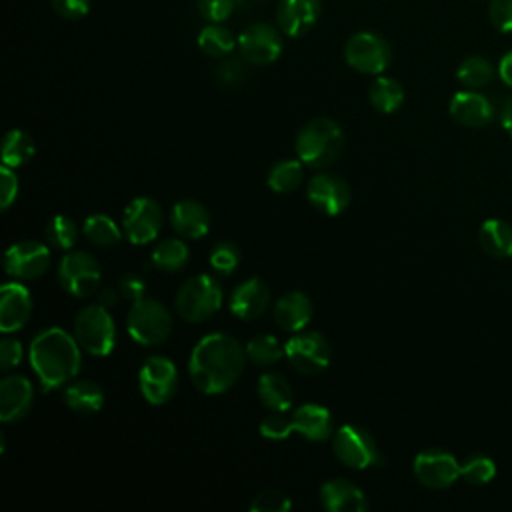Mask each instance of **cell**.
I'll return each instance as SVG.
<instances>
[{"label":"cell","instance_id":"obj_2","mask_svg":"<svg viewBox=\"0 0 512 512\" xmlns=\"http://www.w3.org/2000/svg\"><path fill=\"white\" fill-rule=\"evenodd\" d=\"M28 356L44 390L72 380L82 364L78 340L60 328L42 330L32 340Z\"/></svg>","mask_w":512,"mask_h":512},{"label":"cell","instance_id":"obj_49","mask_svg":"<svg viewBox=\"0 0 512 512\" xmlns=\"http://www.w3.org/2000/svg\"><path fill=\"white\" fill-rule=\"evenodd\" d=\"M498 76L506 86L512 88V50L506 52L498 64Z\"/></svg>","mask_w":512,"mask_h":512},{"label":"cell","instance_id":"obj_10","mask_svg":"<svg viewBox=\"0 0 512 512\" xmlns=\"http://www.w3.org/2000/svg\"><path fill=\"white\" fill-rule=\"evenodd\" d=\"M138 384L144 400L154 406L168 402L178 386L176 366L164 356H150L138 374Z\"/></svg>","mask_w":512,"mask_h":512},{"label":"cell","instance_id":"obj_15","mask_svg":"<svg viewBox=\"0 0 512 512\" xmlns=\"http://www.w3.org/2000/svg\"><path fill=\"white\" fill-rule=\"evenodd\" d=\"M50 264V252L42 242L24 240L12 244L4 254V268L16 280H32L44 274Z\"/></svg>","mask_w":512,"mask_h":512},{"label":"cell","instance_id":"obj_17","mask_svg":"<svg viewBox=\"0 0 512 512\" xmlns=\"http://www.w3.org/2000/svg\"><path fill=\"white\" fill-rule=\"evenodd\" d=\"M322 12V0H278L276 24L282 34L298 38L306 34Z\"/></svg>","mask_w":512,"mask_h":512},{"label":"cell","instance_id":"obj_47","mask_svg":"<svg viewBox=\"0 0 512 512\" xmlns=\"http://www.w3.org/2000/svg\"><path fill=\"white\" fill-rule=\"evenodd\" d=\"M22 360V344L14 338H2L0 342V368L10 370Z\"/></svg>","mask_w":512,"mask_h":512},{"label":"cell","instance_id":"obj_3","mask_svg":"<svg viewBox=\"0 0 512 512\" xmlns=\"http://www.w3.org/2000/svg\"><path fill=\"white\" fill-rule=\"evenodd\" d=\"M344 148L342 128L330 118H314L296 136V154L304 166L326 168Z\"/></svg>","mask_w":512,"mask_h":512},{"label":"cell","instance_id":"obj_25","mask_svg":"<svg viewBox=\"0 0 512 512\" xmlns=\"http://www.w3.org/2000/svg\"><path fill=\"white\" fill-rule=\"evenodd\" d=\"M294 432L310 442H322L332 436V416L320 404H302L292 414Z\"/></svg>","mask_w":512,"mask_h":512},{"label":"cell","instance_id":"obj_48","mask_svg":"<svg viewBox=\"0 0 512 512\" xmlns=\"http://www.w3.org/2000/svg\"><path fill=\"white\" fill-rule=\"evenodd\" d=\"M118 290L124 298L136 302L140 298H144V292H146V284L140 276L136 274H126L120 278V284H118Z\"/></svg>","mask_w":512,"mask_h":512},{"label":"cell","instance_id":"obj_46","mask_svg":"<svg viewBox=\"0 0 512 512\" xmlns=\"http://www.w3.org/2000/svg\"><path fill=\"white\" fill-rule=\"evenodd\" d=\"M18 194V178L12 174V170L8 166L0 168V204L2 210H6Z\"/></svg>","mask_w":512,"mask_h":512},{"label":"cell","instance_id":"obj_38","mask_svg":"<svg viewBox=\"0 0 512 512\" xmlns=\"http://www.w3.org/2000/svg\"><path fill=\"white\" fill-rule=\"evenodd\" d=\"M460 476L470 484H488L496 476V464L488 456H470L460 464Z\"/></svg>","mask_w":512,"mask_h":512},{"label":"cell","instance_id":"obj_9","mask_svg":"<svg viewBox=\"0 0 512 512\" xmlns=\"http://www.w3.org/2000/svg\"><path fill=\"white\" fill-rule=\"evenodd\" d=\"M58 282L72 296H90L100 286V264L88 252H70L60 260Z\"/></svg>","mask_w":512,"mask_h":512},{"label":"cell","instance_id":"obj_45","mask_svg":"<svg viewBox=\"0 0 512 512\" xmlns=\"http://www.w3.org/2000/svg\"><path fill=\"white\" fill-rule=\"evenodd\" d=\"M216 78L224 86H236L244 78L242 62L236 58H224V62H220L216 68Z\"/></svg>","mask_w":512,"mask_h":512},{"label":"cell","instance_id":"obj_22","mask_svg":"<svg viewBox=\"0 0 512 512\" xmlns=\"http://www.w3.org/2000/svg\"><path fill=\"white\" fill-rule=\"evenodd\" d=\"M320 502L330 512H362L368 508L364 492L348 480H328L320 488Z\"/></svg>","mask_w":512,"mask_h":512},{"label":"cell","instance_id":"obj_19","mask_svg":"<svg viewBox=\"0 0 512 512\" xmlns=\"http://www.w3.org/2000/svg\"><path fill=\"white\" fill-rule=\"evenodd\" d=\"M34 390L28 378L12 374L0 382V420L16 422L28 414L32 406Z\"/></svg>","mask_w":512,"mask_h":512},{"label":"cell","instance_id":"obj_51","mask_svg":"<svg viewBox=\"0 0 512 512\" xmlns=\"http://www.w3.org/2000/svg\"><path fill=\"white\" fill-rule=\"evenodd\" d=\"M500 120H502V126H504V130H506V132L512 136V96H510V98L504 102Z\"/></svg>","mask_w":512,"mask_h":512},{"label":"cell","instance_id":"obj_6","mask_svg":"<svg viewBox=\"0 0 512 512\" xmlns=\"http://www.w3.org/2000/svg\"><path fill=\"white\" fill-rule=\"evenodd\" d=\"M74 338L92 356H108L116 344V330L108 308L90 304L76 314Z\"/></svg>","mask_w":512,"mask_h":512},{"label":"cell","instance_id":"obj_27","mask_svg":"<svg viewBox=\"0 0 512 512\" xmlns=\"http://www.w3.org/2000/svg\"><path fill=\"white\" fill-rule=\"evenodd\" d=\"M64 402L70 410L78 414H92L102 408L104 392L92 380H78L64 390Z\"/></svg>","mask_w":512,"mask_h":512},{"label":"cell","instance_id":"obj_37","mask_svg":"<svg viewBox=\"0 0 512 512\" xmlns=\"http://www.w3.org/2000/svg\"><path fill=\"white\" fill-rule=\"evenodd\" d=\"M46 240L52 248L56 250H68L74 246L76 236H78V228L74 224L72 218L68 216H54L48 224H46Z\"/></svg>","mask_w":512,"mask_h":512},{"label":"cell","instance_id":"obj_26","mask_svg":"<svg viewBox=\"0 0 512 512\" xmlns=\"http://www.w3.org/2000/svg\"><path fill=\"white\" fill-rule=\"evenodd\" d=\"M478 240H480L482 250L494 258H510L512 256V226L506 220L490 218V220L482 222Z\"/></svg>","mask_w":512,"mask_h":512},{"label":"cell","instance_id":"obj_33","mask_svg":"<svg viewBox=\"0 0 512 512\" xmlns=\"http://www.w3.org/2000/svg\"><path fill=\"white\" fill-rule=\"evenodd\" d=\"M302 182V160L286 158L278 160L268 172V186L274 192H290L296 190Z\"/></svg>","mask_w":512,"mask_h":512},{"label":"cell","instance_id":"obj_11","mask_svg":"<svg viewBox=\"0 0 512 512\" xmlns=\"http://www.w3.org/2000/svg\"><path fill=\"white\" fill-rule=\"evenodd\" d=\"M282 46L280 32L266 22L250 24L238 36L240 56L250 64H272L282 54Z\"/></svg>","mask_w":512,"mask_h":512},{"label":"cell","instance_id":"obj_4","mask_svg":"<svg viewBox=\"0 0 512 512\" xmlns=\"http://www.w3.org/2000/svg\"><path fill=\"white\" fill-rule=\"evenodd\" d=\"M222 304L220 282L208 274L188 278L176 294V310L186 322H202L218 312Z\"/></svg>","mask_w":512,"mask_h":512},{"label":"cell","instance_id":"obj_36","mask_svg":"<svg viewBox=\"0 0 512 512\" xmlns=\"http://www.w3.org/2000/svg\"><path fill=\"white\" fill-rule=\"evenodd\" d=\"M284 348L280 346V342L270 336V334H262V336H256L252 338L248 344H246V356L254 362V364H260V366H270V364H276L282 356H284Z\"/></svg>","mask_w":512,"mask_h":512},{"label":"cell","instance_id":"obj_50","mask_svg":"<svg viewBox=\"0 0 512 512\" xmlns=\"http://www.w3.org/2000/svg\"><path fill=\"white\" fill-rule=\"evenodd\" d=\"M118 302V292L114 288H102L98 292V304L104 308H112Z\"/></svg>","mask_w":512,"mask_h":512},{"label":"cell","instance_id":"obj_28","mask_svg":"<svg viewBox=\"0 0 512 512\" xmlns=\"http://www.w3.org/2000/svg\"><path fill=\"white\" fill-rule=\"evenodd\" d=\"M258 398L274 412H286L292 404V390L284 376L266 372L258 380Z\"/></svg>","mask_w":512,"mask_h":512},{"label":"cell","instance_id":"obj_42","mask_svg":"<svg viewBox=\"0 0 512 512\" xmlns=\"http://www.w3.org/2000/svg\"><path fill=\"white\" fill-rule=\"evenodd\" d=\"M236 4V0H196L200 16L208 22H224Z\"/></svg>","mask_w":512,"mask_h":512},{"label":"cell","instance_id":"obj_52","mask_svg":"<svg viewBox=\"0 0 512 512\" xmlns=\"http://www.w3.org/2000/svg\"><path fill=\"white\" fill-rule=\"evenodd\" d=\"M238 4H242V6H252V4H258V2H262V0H236Z\"/></svg>","mask_w":512,"mask_h":512},{"label":"cell","instance_id":"obj_21","mask_svg":"<svg viewBox=\"0 0 512 512\" xmlns=\"http://www.w3.org/2000/svg\"><path fill=\"white\" fill-rule=\"evenodd\" d=\"M268 304H270V290L258 278H250L238 284L230 296V312L244 320L262 316Z\"/></svg>","mask_w":512,"mask_h":512},{"label":"cell","instance_id":"obj_14","mask_svg":"<svg viewBox=\"0 0 512 512\" xmlns=\"http://www.w3.org/2000/svg\"><path fill=\"white\" fill-rule=\"evenodd\" d=\"M124 232L132 244L152 242L162 226L160 206L152 198H134L124 210Z\"/></svg>","mask_w":512,"mask_h":512},{"label":"cell","instance_id":"obj_30","mask_svg":"<svg viewBox=\"0 0 512 512\" xmlns=\"http://www.w3.org/2000/svg\"><path fill=\"white\" fill-rule=\"evenodd\" d=\"M236 44L238 38H234L228 28L220 26V22H210L198 34V48L212 58H226Z\"/></svg>","mask_w":512,"mask_h":512},{"label":"cell","instance_id":"obj_34","mask_svg":"<svg viewBox=\"0 0 512 512\" xmlns=\"http://www.w3.org/2000/svg\"><path fill=\"white\" fill-rule=\"evenodd\" d=\"M152 262L164 272H176L188 262V246L182 240L170 238L160 242L152 252Z\"/></svg>","mask_w":512,"mask_h":512},{"label":"cell","instance_id":"obj_12","mask_svg":"<svg viewBox=\"0 0 512 512\" xmlns=\"http://www.w3.org/2000/svg\"><path fill=\"white\" fill-rule=\"evenodd\" d=\"M288 362L304 374L322 372L330 362V344L318 332L292 336L284 346Z\"/></svg>","mask_w":512,"mask_h":512},{"label":"cell","instance_id":"obj_29","mask_svg":"<svg viewBox=\"0 0 512 512\" xmlns=\"http://www.w3.org/2000/svg\"><path fill=\"white\" fill-rule=\"evenodd\" d=\"M368 98L370 104L384 114H390L398 110L404 102V88L398 80L388 78V76H378L370 88H368Z\"/></svg>","mask_w":512,"mask_h":512},{"label":"cell","instance_id":"obj_40","mask_svg":"<svg viewBox=\"0 0 512 512\" xmlns=\"http://www.w3.org/2000/svg\"><path fill=\"white\" fill-rule=\"evenodd\" d=\"M290 508H292L290 498L284 492L274 488L258 492L250 502L252 512H286Z\"/></svg>","mask_w":512,"mask_h":512},{"label":"cell","instance_id":"obj_7","mask_svg":"<svg viewBox=\"0 0 512 512\" xmlns=\"http://www.w3.org/2000/svg\"><path fill=\"white\" fill-rule=\"evenodd\" d=\"M344 60L360 74H380L390 66V44L376 32L362 30L348 38L344 46Z\"/></svg>","mask_w":512,"mask_h":512},{"label":"cell","instance_id":"obj_35","mask_svg":"<svg viewBox=\"0 0 512 512\" xmlns=\"http://www.w3.org/2000/svg\"><path fill=\"white\" fill-rule=\"evenodd\" d=\"M84 236L96 246H112L120 240V228L106 214H92L84 220Z\"/></svg>","mask_w":512,"mask_h":512},{"label":"cell","instance_id":"obj_24","mask_svg":"<svg viewBox=\"0 0 512 512\" xmlns=\"http://www.w3.org/2000/svg\"><path fill=\"white\" fill-rule=\"evenodd\" d=\"M312 318V304L304 292L292 290L274 304V320L286 332L302 330Z\"/></svg>","mask_w":512,"mask_h":512},{"label":"cell","instance_id":"obj_20","mask_svg":"<svg viewBox=\"0 0 512 512\" xmlns=\"http://www.w3.org/2000/svg\"><path fill=\"white\" fill-rule=\"evenodd\" d=\"M450 116L468 128H480L486 126L494 116L492 102L474 90H462L456 92L450 100Z\"/></svg>","mask_w":512,"mask_h":512},{"label":"cell","instance_id":"obj_32","mask_svg":"<svg viewBox=\"0 0 512 512\" xmlns=\"http://www.w3.org/2000/svg\"><path fill=\"white\" fill-rule=\"evenodd\" d=\"M34 156V140L22 130H10L2 146V162L8 168H18Z\"/></svg>","mask_w":512,"mask_h":512},{"label":"cell","instance_id":"obj_23","mask_svg":"<svg viewBox=\"0 0 512 512\" xmlns=\"http://www.w3.org/2000/svg\"><path fill=\"white\" fill-rule=\"evenodd\" d=\"M170 224L182 238H202L210 228L208 210L196 200H180L170 212Z\"/></svg>","mask_w":512,"mask_h":512},{"label":"cell","instance_id":"obj_43","mask_svg":"<svg viewBox=\"0 0 512 512\" xmlns=\"http://www.w3.org/2000/svg\"><path fill=\"white\" fill-rule=\"evenodd\" d=\"M488 16L498 32L512 34V0H490Z\"/></svg>","mask_w":512,"mask_h":512},{"label":"cell","instance_id":"obj_8","mask_svg":"<svg viewBox=\"0 0 512 512\" xmlns=\"http://www.w3.org/2000/svg\"><path fill=\"white\" fill-rule=\"evenodd\" d=\"M332 450L344 466L354 470H364L382 462L374 438L368 434V430L356 424H344L336 430Z\"/></svg>","mask_w":512,"mask_h":512},{"label":"cell","instance_id":"obj_31","mask_svg":"<svg viewBox=\"0 0 512 512\" xmlns=\"http://www.w3.org/2000/svg\"><path fill=\"white\" fill-rule=\"evenodd\" d=\"M494 68L492 64L482 58V56H468L460 62L458 70H456V78L462 86L470 88V90H476V88H482L486 84H490L494 80Z\"/></svg>","mask_w":512,"mask_h":512},{"label":"cell","instance_id":"obj_18","mask_svg":"<svg viewBox=\"0 0 512 512\" xmlns=\"http://www.w3.org/2000/svg\"><path fill=\"white\" fill-rule=\"evenodd\" d=\"M32 312V298L28 288L18 282H8L2 286L0 294V330L16 332L20 330Z\"/></svg>","mask_w":512,"mask_h":512},{"label":"cell","instance_id":"obj_44","mask_svg":"<svg viewBox=\"0 0 512 512\" xmlns=\"http://www.w3.org/2000/svg\"><path fill=\"white\" fill-rule=\"evenodd\" d=\"M58 16L66 20L84 18L90 12V0H50Z\"/></svg>","mask_w":512,"mask_h":512},{"label":"cell","instance_id":"obj_13","mask_svg":"<svg viewBox=\"0 0 512 512\" xmlns=\"http://www.w3.org/2000/svg\"><path fill=\"white\" fill-rule=\"evenodd\" d=\"M414 474L426 488L442 490L460 476L458 460L440 448H430L414 458Z\"/></svg>","mask_w":512,"mask_h":512},{"label":"cell","instance_id":"obj_5","mask_svg":"<svg viewBox=\"0 0 512 512\" xmlns=\"http://www.w3.org/2000/svg\"><path fill=\"white\" fill-rule=\"evenodd\" d=\"M126 326L130 336L142 346H158L162 344L172 330V316L164 304L152 298H140L132 302Z\"/></svg>","mask_w":512,"mask_h":512},{"label":"cell","instance_id":"obj_16","mask_svg":"<svg viewBox=\"0 0 512 512\" xmlns=\"http://www.w3.org/2000/svg\"><path fill=\"white\" fill-rule=\"evenodd\" d=\"M308 202L326 216L340 214L350 202L348 184L334 174H318L306 186Z\"/></svg>","mask_w":512,"mask_h":512},{"label":"cell","instance_id":"obj_1","mask_svg":"<svg viewBox=\"0 0 512 512\" xmlns=\"http://www.w3.org/2000/svg\"><path fill=\"white\" fill-rule=\"evenodd\" d=\"M246 350L228 334L214 332L198 340L190 354L188 370L194 386L204 394L228 390L244 370Z\"/></svg>","mask_w":512,"mask_h":512},{"label":"cell","instance_id":"obj_39","mask_svg":"<svg viewBox=\"0 0 512 512\" xmlns=\"http://www.w3.org/2000/svg\"><path fill=\"white\" fill-rule=\"evenodd\" d=\"M240 264V250L232 242H218L210 252V266L220 274H230Z\"/></svg>","mask_w":512,"mask_h":512},{"label":"cell","instance_id":"obj_41","mask_svg":"<svg viewBox=\"0 0 512 512\" xmlns=\"http://www.w3.org/2000/svg\"><path fill=\"white\" fill-rule=\"evenodd\" d=\"M294 432L292 420H288L282 412L270 414L260 422V434L268 440H284Z\"/></svg>","mask_w":512,"mask_h":512}]
</instances>
